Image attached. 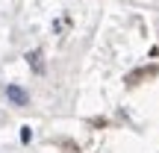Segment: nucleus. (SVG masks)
<instances>
[{"instance_id":"obj_1","label":"nucleus","mask_w":159,"mask_h":153,"mask_svg":"<svg viewBox=\"0 0 159 153\" xmlns=\"http://www.w3.org/2000/svg\"><path fill=\"white\" fill-rule=\"evenodd\" d=\"M6 97H9L12 103H18V106H24V103L30 100V97H27V91H24V88H18V85H6Z\"/></svg>"},{"instance_id":"obj_2","label":"nucleus","mask_w":159,"mask_h":153,"mask_svg":"<svg viewBox=\"0 0 159 153\" xmlns=\"http://www.w3.org/2000/svg\"><path fill=\"white\" fill-rule=\"evenodd\" d=\"M30 138H33V133H30V127H24V130H21V142H24V144H27V142H30Z\"/></svg>"}]
</instances>
